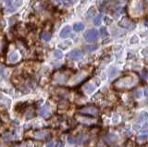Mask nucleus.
I'll list each match as a JSON object with an SVG mask.
<instances>
[{
	"label": "nucleus",
	"instance_id": "6",
	"mask_svg": "<svg viewBox=\"0 0 148 147\" xmlns=\"http://www.w3.org/2000/svg\"><path fill=\"white\" fill-rule=\"evenodd\" d=\"M53 79L57 83H65L68 80V75H66L64 72H56Z\"/></svg>",
	"mask_w": 148,
	"mask_h": 147
},
{
	"label": "nucleus",
	"instance_id": "28",
	"mask_svg": "<svg viewBox=\"0 0 148 147\" xmlns=\"http://www.w3.org/2000/svg\"><path fill=\"white\" fill-rule=\"evenodd\" d=\"M105 22H106V24H111L112 23V20L110 18H108V17H106L105 18Z\"/></svg>",
	"mask_w": 148,
	"mask_h": 147
},
{
	"label": "nucleus",
	"instance_id": "25",
	"mask_svg": "<svg viewBox=\"0 0 148 147\" xmlns=\"http://www.w3.org/2000/svg\"><path fill=\"white\" fill-rule=\"evenodd\" d=\"M100 33H101V35H102L103 37H106V36L108 35V33H107V31H106V27H102L101 30H100Z\"/></svg>",
	"mask_w": 148,
	"mask_h": 147
},
{
	"label": "nucleus",
	"instance_id": "29",
	"mask_svg": "<svg viewBox=\"0 0 148 147\" xmlns=\"http://www.w3.org/2000/svg\"><path fill=\"white\" fill-rule=\"evenodd\" d=\"M46 147H56V144L54 142H48Z\"/></svg>",
	"mask_w": 148,
	"mask_h": 147
},
{
	"label": "nucleus",
	"instance_id": "11",
	"mask_svg": "<svg viewBox=\"0 0 148 147\" xmlns=\"http://www.w3.org/2000/svg\"><path fill=\"white\" fill-rule=\"evenodd\" d=\"M84 137L83 136H81V137H76V138H74V137H69L68 138V141H69V142H71V143H81V142H82L83 141H84Z\"/></svg>",
	"mask_w": 148,
	"mask_h": 147
},
{
	"label": "nucleus",
	"instance_id": "33",
	"mask_svg": "<svg viewBox=\"0 0 148 147\" xmlns=\"http://www.w3.org/2000/svg\"><path fill=\"white\" fill-rule=\"evenodd\" d=\"M71 3H76V2H77V0H71Z\"/></svg>",
	"mask_w": 148,
	"mask_h": 147
},
{
	"label": "nucleus",
	"instance_id": "18",
	"mask_svg": "<svg viewBox=\"0 0 148 147\" xmlns=\"http://www.w3.org/2000/svg\"><path fill=\"white\" fill-rule=\"evenodd\" d=\"M102 19H103V15L102 14L96 16V17L93 19V24H94V25H96V26L100 25V24H101V22H102Z\"/></svg>",
	"mask_w": 148,
	"mask_h": 147
},
{
	"label": "nucleus",
	"instance_id": "24",
	"mask_svg": "<svg viewBox=\"0 0 148 147\" xmlns=\"http://www.w3.org/2000/svg\"><path fill=\"white\" fill-rule=\"evenodd\" d=\"M138 42H139V38H138V36H136V35H133V36L131 38V40H130V43H131L132 44H137Z\"/></svg>",
	"mask_w": 148,
	"mask_h": 147
},
{
	"label": "nucleus",
	"instance_id": "34",
	"mask_svg": "<svg viewBox=\"0 0 148 147\" xmlns=\"http://www.w3.org/2000/svg\"><path fill=\"white\" fill-rule=\"evenodd\" d=\"M145 21H146V24H148V19H147V20H146Z\"/></svg>",
	"mask_w": 148,
	"mask_h": 147
},
{
	"label": "nucleus",
	"instance_id": "27",
	"mask_svg": "<svg viewBox=\"0 0 148 147\" xmlns=\"http://www.w3.org/2000/svg\"><path fill=\"white\" fill-rule=\"evenodd\" d=\"M142 74H143V78L144 80H147V78H148V73H147V71H146V70H143Z\"/></svg>",
	"mask_w": 148,
	"mask_h": 147
},
{
	"label": "nucleus",
	"instance_id": "26",
	"mask_svg": "<svg viewBox=\"0 0 148 147\" xmlns=\"http://www.w3.org/2000/svg\"><path fill=\"white\" fill-rule=\"evenodd\" d=\"M94 13H95V9H94L93 7H91V8L89 9V11H88V16H89V17H92V16L94 15Z\"/></svg>",
	"mask_w": 148,
	"mask_h": 147
},
{
	"label": "nucleus",
	"instance_id": "17",
	"mask_svg": "<svg viewBox=\"0 0 148 147\" xmlns=\"http://www.w3.org/2000/svg\"><path fill=\"white\" fill-rule=\"evenodd\" d=\"M115 140H117V135H115V134H108L105 137V141L108 142H114Z\"/></svg>",
	"mask_w": 148,
	"mask_h": 147
},
{
	"label": "nucleus",
	"instance_id": "20",
	"mask_svg": "<svg viewBox=\"0 0 148 147\" xmlns=\"http://www.w3.org/2000/svg\"><path fill=\"white\" fill-rule=\"evenodd\" d=\"M42 38L44 40V41H49L51 39V33H42Z\"/></svg>",
	"mask_w": 148,
	"mask_h": 147
},
{
	"label": "nucleus",
	"instance_id": "14",
	"mask_svg": "<svg viewBox=\"0 0 148 147\" xmlns=\"http://www.w3.org/2000/svg\"><path fill=\"white\" fill-rule=\"evenodd\" d=\"M46 131H36L34 132V137L37 139H44L46 136Z\"/></svg>",
	"mask_w": 148,
	"mask_h": 147
},
{
	"label": "nucleus",
	"instance_id": "4",
	"mask_svg": "<svg viewBox=\"0 0 148 147\" xmlns=\"http://www.w3.org/2000/svg\"><path fill=\"white\" fill-rule=\"evenodd\" d=\"M84 38L87 42H95L98 38V31L96 29H91L86 31V33H84Z\"/></svg>",
	"mask_w": 148,
	"mask_h": 147
},
{
	"label": "nucleus",
	"instance_id": "3",
	"mask_svg": "<svg viewBox=\"0 0 148 147\" xmlns=\"http://www.w3.org/2000/svg\"><path fill=\"white\" fill-rule=\"evenodd\" d=\"M79 113L82 115H97L99 113V109L94 105H88L80 108Z\"/></svg>",
	"mask_w": 148,
	"mask_h": 147
},
{
	"label": "nucleus",
	"instance_id": "22",
	"mask_svg": "<svg viewBox=\"0 0 148 147\" xmlns=\"http://www.w3.org/2000/svg\"><path fill=\"white\" fill-rule=\"evenodd\" d=\"M54 56L57 59H59V58H61L63 56V54H62V52L60 50H55L54 51Z\"/></svg>",
	"mask_w": 148,
	"mask_h": 147
},
{
	"label": "nucleus",
	"instance_id": "13",
	"mask_svg": "<svg viewBox=\"0 0 148 147\" xmlns=\"http://www.w3.org/2000/svg\"><path fill=\"white\" fill-rule=\"evenodd\" d=\"M8 59H9V62H10V63H15V62H17L18 59H19V55H18V53H16V52L11 53V54L9 55Z\"/></svg>",
	"mask_w": 148,
	"mask_h": 147
},
{
	"label": "nucleus",
	"instance_id": "23",
	"mask_svg": "<svg viewBox=\"0 0 148 147\" xmlns=\"http://www.w3.org/2000/svg\"><path fill=\"white\" fill-rule=\"evenodd\" d=\"M142 95H143V92H142V90H136V91H134L133 93V96L135 98H141Z\"/></svg>",
	"mask_w": 148,
	"mask_h": 147
},
{
	"label": "nucleus",
	"instance_id": "35",
	"mask_svg": "<svg viewBox=\"0 0 148 147\" xmlns=\"http://www.w3.org/2000/svg\"><path fill=\"white\" fill-rule=\"evenodd\" d=\"M147 103H148V101H147Z\"/></svg>",
	"mask_w": 148,
	"mask_h": 147
},
{
	"label": "nucleus",
	"instance_id": "10",
	"mask_svg": "<svg viewBox=\"0 0 148 147\" xmlns=\"http://www.w3.org/2000/svg\"><path fill=\"white\" fill-rule=\"evenodd\" d=\"M39 114H40L42 117H44V118H48L50 116V110H49L48 105L43 106L42 108L39 110Z\"/></svg>",
	"mask_w": 148,
	"mask_h": 147
},
{
	"label": "nucleus",
	"instance_id": "15",
	"mask_svg": "<svg viewBox=\"0 0 148 147\" xmlns=\"http://www.w3.org/2000/svg\"><path fill=\"white\" fill-rule=\"evenodd\" d=\"M147 118H148V113L146 112V111H143V112H141L140 113V115H139L138 122H142V121L145 120Z\"/></svg>",
	"mask_w": 148,
	"mask_h": 147
},
{
	"label": "nucleus",
	"instance_id": "12",
	"mask_svg": "<svg viewBox=\"0 0 148 147\" xmlns=\"http://www.w3.org/2000/svg\"><path fill=\"white\" fill-rule=\"evenodd\" d=\"M148 140V131H143L141 133L139 134V136L137 137V141L139 142H144V141Z\"/></svg>",
	"mask_w": 148,
	"mask_h": 147
},
{
	"label": "nucleus",
	"instance_id": "30",
	"mask_svg": "<svg viewBox=\"0 0 148 147\" xmlns=\"http://www.w3.org/2000/svg\"><path fill=\"white\" fill-rule=\"evenodd\" d=\"M144 95H145V96H148V87H146V88L144 89Z\"/></svg>",
	"mask_w": 148,
	"mask_h": 147
},
{
	"label": "nucleus",
	"instance_id": "31",
	"mask_svg": "<svg viewBox=\"0 0 148 147\" xmlns=\"http://www.w3.org/2000/svg\"><path fill=\"white\" fill-rule=\"evenodd\" d=\"M143 126H144V127H148V119H147V121L144 123V125H143Z\"/></svg>",
	"mask_w": 148,
	"mask_h": 147
},
{
	"label": "nucleus",
	"instance_id": "21",
	"mask_svg": "<svg viewBox=\"0 0 148 147\" xmlns=\"http://www.w3.org/2000/svg\"><path fill=\"white\" fill-rule=\"evenodd\" d=\"M97 48H98V45H87V46L85 47V50H86L87 52H92V51L96 50Z\"/></svg>",
	"mask_w": 148,
	"mask_h": 147
},
{
	"label": "nucleus",
	"instance_id": "1",
	"mask_svg": "<svg viewBox=\"0 0 148 147\" xmlns=\"http://www.w3.org/2000/svg\"><path fill=\"white\" fill-rule=\"evenodd\" d=\"M136 83H137L136 78L132 75H127L118 80L114 83V87L118 90H126V89H131L134 87Z\"/></svg>",
	"mask_w": 148,
	"mask_h": 147
},
{
	"label": "nucleus",
	"instance_id": "5",
	"mask_svg": "<svg viewBox=\"0 0 148 147\" xmlns=\"http://www.w3.org/2000/svg\"><path fill=\"white\" fill-rule=\"evenodd\" d=\"M120 27H123V28H126V29H132L134 28V23L132 21L131 19H129L128 17H124L121 21H120L119 23Z\"/></svg>",
	"mask_w": 148,
	"mask_h": 147
},
{
	"label": "nucleus",
	"instance_id": "32",
	"mask_svg": "<svg viewBox=\"0 0 148 147\" xmlns=\"http://www.w3.org/2000/svg\"><path fill=\"white\" fill-rule=\"evenodd\" d=\"M119 1H120V3H124V2H126L127 0H119Z\"/></svg>",
	"mask_w": 148,
	"mask_h": 147
},
{
	"label": "nucleus",
	"instance_id": "7",
	"mask_svg": "<svg viewBox=\"0 0 148 147\" xmlns=\"http://www.w3.org/2000/svg\"><path fill=\"white\" fill-rule=\"evenodd\" d=\"M82 56V51H81V50H78V49H75V50H72L71 52H70L67 56H68L69 59H72V60H74V59H78V58H80Z\"/></svg>",
	"mask_w": 148,
	"mask_h": 147
},
{
	"label": "nucleus",
	"instance_id": "19",
	"mask_svg": "<svg viewBox=\"0 0 148 147\" xmlns=\"http://www.w3.org/2000/svg\"><path fill=\"white\" fill-rule=\"evenodd\" d=\"M3 139L6 142H10V141L13 140V135L10 132H6L3 135Z\"/></svg>",
	"mask_w": 148,
	"mask_h": 147
},
{
	"label": "nucleus",
	"instance_id": "8",
	"mask_svg": "<svg viewBox=\"0 0 148 147\" xmlns=\"http://www.w3.org/2000/svg\"><path fill=\"white\" fill-rule=\"evenodd\" d=\"M96 89V86L93 83H86L83 86V92L86 94H91Z\"/></svg>",
	"mask_w": 148,
	"mask_h": 147
},
{
	"label": "nucleus",
	"instance_id": "9",
	"mask_svg": "<svg viewBox=\"0 0 148 147\" xmlns=\"http://www.w3.org/2000/svg\"><path fill=\"white\" fill-rule=\"evenodd\" d=\"M71 28L70 26H65L62 30H61V32H60V37L61 38H67V37H69V35L71 34Z\"/></svg>",
	"mask_w": 148,
	"mask_h": 147
},
{
	"label": "nucleus",
	"instance_id": "16",
	"mask_svg": "<svg viewBox=\"0 0 148 147\" xmlns=\"http://www.w3.org/2000/svg\"><path fill=\"white\" fill-rule=\"evenodd\" d=\"M73 29H74L75 32H82L84 29V25L82 23H81V22L80 23H75L73 25Z\"/></svg>",
	"mask_w": 148,
	"mask_h": 147
},
{
	"label": "nucleus",
	"instance_id": "2",
	"mask_svg": "<svg viewBox=\"0 0 148 147\" xmlns=\"http://www.w3.org/2000/svg\"><path fill=\"white\" fill-rule=\"evenodd\" d=\"M129 7L131 9L132 14L134 16H138L143 12L145 8V2L144 0H132L129 5Z\"/></svg>",
	"mask_w": 148,
	"mask_h": 147
}]
</instances>
